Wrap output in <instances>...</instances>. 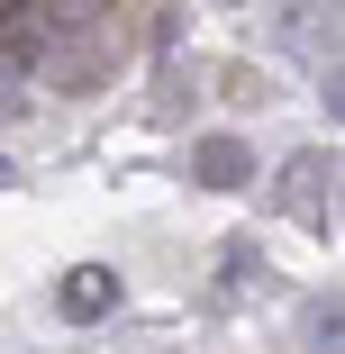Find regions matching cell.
I'll use <instances>...</instances> for the list:
<instances>
[{"label": "cell", "instance_id": "cell-2", "mask_svg": "<svg viewBox=\"0 0 345 354\" xmlns=\"http://www.w3.org/2000/svg\"><path fill=\"white\" fill-rule=\"evenodd\" d=\"M327 200H336V155H291L282 164V209H291V218H327Z\"/></svg>", "mask_w": 345, "mask_h": 354}, {"label": "cell", "instance_id": "cell-3", "mask_svg": "<svg viewBox=\"0 0 345 354\" xmlns=\"http://www.w3.org/2000/svg\"><path fill=\"white\" fill-rule=\"evenodd\" d=\"M191 182L200 191H245L254 182V146H245V136H200V146H191Z\"/></svg>", "mask_w": 345, "mask_h": 354}, {"label": "cell", "instance_id": "cell-4", "mask_svg": "<svg viewBox=\"0 0 345 354\" xmlns=\"http://www.w3.org/2000/svg\"><path fill=\"white\" fill-rule=\"evenodd\" d=\"M309 345H327V354H336V300H318V309H309Z\"/></svg>", "mask_w": 345, "mask_h": 354}, {"label": "cell", "instance_id": "cell-1", "mask_svg": "<svg viewBox=\"0 0 345 354\" xmlns=\"http://www.w3.org/2000/svg\"><path fill=\"white\" fill-rule=\"evenodd\" d=\"M55 309L73 318V327H100V318L118 309V272H109V263H73V272L55 281Z\"/></svg>", "mask_w": 345, "mask_h": 354}]
</instances>
